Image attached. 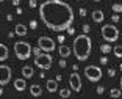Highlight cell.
Instances as JSON below:
<instances>
[{
  "label": "cell",
  "instance_id": "obj_15",
  "mask_svg": "<svg viewBox=\"0 0 122 99\" xmlns=\"http://www.w3.org/2000/svg\"><path fill=\"white\" fill-rule=\"evenodd\" d=\"M22 76L25 77V79H30V77L35 76V71H33L31 66H24L22 68Z\"/></svg>",
  "mask_w": 122,
  "mask_h": 99
},
{
  "label": "cell",
  "instance_id": "obj_28",
  "mask_svg": "<svg viewBox=\"0 0 122 99\" xmlns=\"http://www.w3.org/2000/svg\"><path fill=\"white\" fill-rule=\"evenodd\" d=\"M103 88L105 87H97V94H103V91H105Z\"/></svg>",
  "mask_w": 122,
  "mask_h": 99
},
{
  "label": "cell",
  "instance_id": "obj_37",
  "mask_svg": "<svg viewBox=\"0 0 122 99\" xmlns=\"http://www.w3.org/2000/svg\"><path fill=\"white\" fill-rule=\"evenodd\" d=\"M6 21H8V22H11V21H13V16H11V14H8V17H6Z\"/></svg>",
  "mask_w": 122,
  "mask_h": 99
},
{
  "label": "cell",
  "instance_id": "obj_20",
  "mask_svg": "<svg viewBox=\"0 0 122 99\" xmlns=\"http://www.w3.org/2000/svg\"><path fill=\"white\" fill-rule=\"evenodd\" d=\"M113 52H114V55L117 58H122V46H116V47L113 49Z\"/></svg>",
  "mask_w": 122,
  "mask_h": 99
},
{
  "label": "cell",
  "instance_id": "obj_22",
  "mask_svg": "<svg viewBox=\"0 0 122 99\" xmlns=\"http://www.w3.org/2000/svg\"><path fill=\"white\" fill-rule=\"evenodd\" d=\"M113 11H114L116 14L122 13V3H114V5H113Z\"/></svg>",
  "mask_w": 122,
  "mask_h": 99
},
{
  "label": "cell",
  "instance_id": "obj_27",
  "mask_svg": "<svg viewBox=\"0 0 122 99\" xmlns=\"http://www.w3.org/2000/svg\"><path fill=\"white\" fill-rule=\"evenodd\" d=\"M60 66H61V68H66V66H67V63H66V58H61V60H60Z\"/></svg>",
  "mask_w": 122,
  "mask_h": 99
},
{
  "label": "cell",
  "instance_id": "obj_13",
  "mask_svg": "<svg viewBox=\"0 0 122 99\" xmlns=\"http://www.w3.org/2000/svg\"><path fill=\"white\" fill-rule=\"evenodd\" d=\"M25 87H27L25 79H16V80H14V88L17 90V91H24Z\"/></svg>",
  "mask_w": 122,
  "mask_h": 99
},
{
  "label": "cell",
  "instance_id": "obj_19",
  "mask_svg": "<svg viewBox=\"0 0 122 99\" xmlns=\"http://www.w3.org/2000/svg\"><path fill=\"white\" fill-rule=\"evenodd\" d=\"M100 52L103 55H107V54H110V52H111V47H110L108 44H102V46H100Z\"/></svg>",
  "mask_w": 122,
  "mask_h": 99
},
{
  "label": "cell",
  "instance_id": "obj_10",
  "mask_svg": "<svg viewBox=\"0 0 122 99\" xmlns=\"http://www.w3.org/2000/svg\"><path fill=\"white\" fill-rule=\"evenodd\" d=\"M58 54H60L61 58H67L69 55H71V47H69V46H64V44H60Z\"/></svg>",
  "mask_w": 122,
  "mask_h": 99
},
{
  "label": "cell",
  "instance_id": "obj_38",
  "mask_svg": "<svg viewBox=\"0 0 122 99\" xmlns=\"http://www.w3.org/2000/svg\"><path fill=\"white\" fill-rule=\"evenodd\" d=\"M2 94H3V90H2V88H0V96H2Z\"/></svg>",
  "mask_w": 122,
  "mask_h": 99
},
{
  "label": "cell",
  "instance_id": "obj_3",
  "mask_svg": "<svg viewBox=\"0 0 122 99\" xmlns=\"http://www.w3.org/2000/svg\"><path fill=\"white\" fill-rule=\"evenodd\" d=\"M14 54L19 60H28L30 55H31V46L28 43H24V41H17L14 44Z\"/></svg>",
  "mask_w": 122,
  "mask_h": 99
},
{
  "label": "cell",
  "instance_id": "obj_39",
  "mask_svg": "<svg viewBox=\"0 0 122 99\" xmlns=\"http://www.w3.org/2000/svg\"><path fill=\"white\" fill-rule=\"evenodd\" d=\"M121 91H122V77H121Z\"/></svg>",
  "mask_w": 122,
  "mask_h": 99
},
{
  "label": "cell",
  "instance_id": "obj_1",
  "mask_svg": "<svg viewBox=\"0 0 122 99\" xmlns=\"http://www.w3.org/2000/svg\"><path fill=\"white\" fill-rule=\"evenodd\" d=\"M39 17L52 32H64L74 22V10L63 0H46L39 5Z\"/></svg>",
  "mask_w": 122,
  "mask_h": 99
},
{
  "label": "cell",
  "instance_id": "obj_2",
  "mask_svg": "<svg viewBox=\"0 0 122 99\" xmlns=\"http://www.w3.org/2000/svg\"><path fill=\"white\" fill-rule=\"evenodd\" d=\"M91 47H92V41L88 36V33H83V35H78V36L74 39V55L77 57L78 61H85V60L89 58L91 55Z\"/></svg>",
  "mask_w": 122,
  "mask_h": 99
},
{
  "label": "cell",
  "instance_id": "obj_4",
  "mask_svg": "<svg viewBox=\"0 0 122 99\" xmlns=\"http://www.w3.org/2000/svg\"><path fill=\"white\" fill-rule=\"evenodd\" d=\"M102 38H103L107 43H114L116 39L119 38V30L116 25H103L100 30Z\"/></svg>",
  "mask_w": 122,
  "mask_h": 99
},
{
  "label": "cell",
  "instance_id": "obj_17",
  "mask_svg": "<svg viewBox=\"0 0 122 99\" xmlns=\"http://www.w3.org/2000/svg\"><path fill=\"white\" fill-rule=\"evenodd\" d=\"M8 58V47L0 43V61H5Z\"/></svg>",
  "mask_w": 122,
  "mask_h": 99
},
{
  "label": "cell",
  "instance_id": "obj_9",
  "mask_svg": "<svg viewBox=\"0 0 122 99\" xmlns=\"http://www.w3.org/2000/svg\"><path fill=\"white\" fill-rule=\"evenodd\" d=\"M69 85H71V88L74 90V91H81V79H80L78 72H72L71 77H69Z\"/></svg>",
  "mask_w": 122,
  "mask_h": 99
},
{
  "label": "cell",
  "instance_id": "obj_42",
  "mask_svg": "<svg viewBox=\"0 0 122 99\" xmlns=\"http://www.w3.org/2000/svg\"><path fill=\"white\" fill-rule=\"evenodd\" d=\"M2 2H3V0H0V3H2Z\"/></svg>",
  "mask_w": 122,
  "mask_h": 99
},
{
  "label": "cell",
  "instance_id": "obj_24",
  "mask_svg": "<svg viewBox=\"0 0 122 99\" xmlns=\"http://www.w3.org/2000/svg\"><path fill=\"white\" fill-rule=\"evenodd\" d=\"M28 25H30V28H31V30H36V27H38V22H36V21H30Z\"/></svg>",
  "mask_w": 122,
  "mask_h": 99
},
{
  "label": "cell",
  "instance_id": "obj_16",
  "mask_svg": "<svg viewBox=\"0 0 122 99\" xmlns=\"http://www.w3.org/2000/svg\"><path fill=\"white\" fill-rule=\"evenodd\" d=\"M46 87H47V90H49L50 93H55L58 90V82H56V79H55V80H47Z\"/></svg>",
  "mask_w": 122,
  "mask_h": 99
},
{
  "label": "cell",
  "instance_id": "obj_18",
  "mask_svg": "<svg viewBox=\"0 0 122 99\" xmlns=\"http://www.w3.org/2000/svg\"><path fill=\"white\" fill-rule=\"evenodd\" d=\"M60 96L61 98H69V96H71V88H63V90H60Z\"/></svg>",
  "mask_w": 122,
  "mask_h": 99
},
{
  "label": "cell",
  "instance_id": "obj_23",
  "mask_svg": "<svg viewBox=\"0 0 122 99\" xmlns=\"http://www.w3.org/2000/svg\"><path fill=\"white\" fill-rule=\"evenodd\" d=\"M31 50H33V55H35V57H36V55H39V54H41V50H42V49H41L39 46H38V47H33Z\"/></svg>",
  "mask_w": 122,
  "mask_h": 99
},
{
  "label": "cell",
  "instance_id": "obj_30",
  "mask_svg": "<svg viewBox=\"0 0 122 99\" xmlns=\"http://www.w3.org/2000/svg\"><path fill=\"white\" fill-rule=\"evenodd\" d=\"M28 5H30V8H36V0H30Z\"/></svg>",
  "mask_w": 122,
  "mask_h": 99
},
{
  "label": "cell",
  "instance_id": "obj_21",
  "mask_svg": "<svg viewBox=\"0 0 122 99\" xmlns=\"http://www.w3.org/2000/svg\"><path fill=\"white\" fill-rule=\"evenodd\" d=\"M110 96H111V98H119V96H121V88H113Z\"/></svg>",
  "mask_w": 122,
  "mask_h": 99
},
{
  "label": "cell",
  "instance_id": "obj_26",
  "mask_svg": "<svg viewBox=\"0 0 122 99\" xmlns=\"http://www.w3.org/2000/svg\"><path fill=\"white\" fill-rule=\"evenodd\" d=\"M114 74H116L114 68H110V69H108V76H110V77H114Z\"/></svg>",
  "mask_w": 122,
  "mask_h": 99
},
{
  "label": "cell",
  "instance_id": "obj_40",
  "mask_svg": "<svg viewBox=\"0 0 122 99\" xmlns=\"http://www.w3.org/2000/svg\"><path fill=\"white\" fill-rule=\"evenodd\" d=\"M92 2H100V0H92Z\"/></svg>",
  "mask_w": 122,
  "mask_h": 99
},
{
  "label": "cell",
  "instance_id": "obj_34",
  "mask_svg": "<svg viewBox=\"0 0 122 99\" xmlns=\"http://www.w3.org/2000/svg\"><path fill=\"white\" fill-rule=\"evenodd\" d=\"M83 32H85V33H89V25H83Z\"/></svg>",
  "mask_w": 122,
  "mask_h": 99
},
{
  "label": "cell",
  "instance_id": "obj_8",
  "mask_svg": "<svg viewBox=\"0 0 122 99\" xmlns=\"http://www.w3.org/2000/svg\"><path fill=\"white\" fill-rule=\"evenodd\" d=\"M11 80V68L6 65H0V85H8Z\"/></svg>",
  "mask_w": 122,
  "mask_h": 99
},
{
  "label": "cell",
  "instance_id": "obj_5",
  "mask_svg": "<svg viewBox=\"0 0 122 99\" xmlns=\"http://www.w3.org/2000/svg\"><path fill=\"white\" fill-rule=\"evenodd\" d=\"M52 55L49 52H44V54H39L35 57V65L39 68V69H50L52 68Z\"/></svg>",
  "mask_w": 122,
  "mask_h": 99
},
{
  "label": "cell",
  "instance_id": "obj_7",
  "mask_svg": "<svg viewBox=\"0 0 122 99\" xmlns=\"http://www.w3.org/2000/svg\"><path fill=\"white\" fill-rule=\"evenodd\" d=\"M38 46L46 52H52L55 50V41L49 36H39L38 38Z\"/></svg>",
  "mask_w": 122,
  "mask_h": 99
},
{
  "label": "cell",
  "instance_id": "obj_11",
  "mask_svg": "<svg viewBox=\"0 0 122 99\" xmlns=\"http://www.w3.org/2000/svg\"><path fill=\"white\" fill-rule=\"evenodd\" d=\"M103 19H105V14H103V11H100V10H96V11H92V21L94 22H103Z\"/></svg>",
  "mask_w": 122,
  "mask_h": 99
},
{
  "label": "cell",
  "instance_id": "obj_6",
  "mask_svg": "<svg viewBox=\"0 0 122 99\" xmlns=\"http://www.w3.org/2000/svg\"><path fill=\"white\" fill-rule=\"evenodd\" d=\"M85 76H86V79L89 82H99L102 79V69L99 68V66H86L85 68Z\"/></svg>",
  "mask_w": 122,
  "mask_h": 99
},
{
  "label": "cell",
  "instance_id": "obj_33",
  "mask_svg": "<svg viewBox=\"0 0 122 99\" xmlns=\"http://www.w3.org/2000/svg\"><path fill=\"white\" fill-rule=\"evenodd\" d=\"M111 21H113V22H117V21H119V14H113Z\"/></svg>",
  "mask_w": 122,
  "mask_h": 99
},
{
  "label": "cell",
  "instance_id": "obj_41",
  "mask_svg": "<svg viewBox=\"0 0 122 99\" xmlns=\"http://www.w3.org/2000/svg\"><path fill=\"white\" fill-rule=\"evenodd\" d=\"M121 71H122V63H121Z\"/></svg>",
  "mask_w": 122,
  "mask_h": 99
},
{
  "label": "cell",
  "instance_id": "obj_12",
  "mask_svg": "<svg viewBox=\"0 0 122 99\" xmlns=\"http://www.w3.org/2000/svg\"><path fill=\"white\" fill-rule=\"evenodd\" d=\"M30 93H31V96H41L42 94V88H41V85H38V83H33L31 87H30Z\"/></svg>",
  "mask_w": 122,
  "mask_h": 99
},
{
  "label": "cell",
  "instance_id": "obj_14",
  "mask_svg": "<svg viewBox=\"0 0 122 99\" xmlns=\"http://www.w3.org/2000/svg\"><path fill=\"white\" fill-rule=\"evenodd\" d=\"M14 33L17 35V36H25L27 35V27L24 25V24H17L14 28Z\"/></svg>",
  "mask_w": 122,
  "mask_h": 99
},
{
  "label": "cell",
  "instance_id": "obj_32",
  "mask_svg": "<svg viewBox=\"0 0 122 99\" xmlns=\"http://www.w3.org/2000/svg\"><path fill=\"white\" fill-rule=\"evenodd\" d=\"M100 63H102V65H107V63H108V58L105 57V55H103V57L100 58Z\"/></svg>",
  "mask_w": 122,
  "mask_h": 99
},
{
  "label": "cell",
  "instance_id": "obj_35",
  "mask_svg": "<svg viewBox=\"0 0 122 99\" xmlns=\"http://www.w3.org/2000/svg\"><path fill=\"white\" fill-rule=\"evenodd\" d=\"M19 3H20V0H13V5L14 6H19Z\"/></svg>",
  "mask_w": 122,
  "mask_h": 99
},
{
  "label": "cell",
  "instance_id": "obj_25",
  "mask_svg": "<svg viewBox=\"0 0 122 99\" xmlns=\"http://www.w3.org/2000/svg\"><path fill=\"white\" fill-rule=\"evenodd\" d=\"M64 39H66L64 35H58V43L60 44H64Z\"/></svg>",
  "mask_w": 122,
  "mask_h": 99
},
{
  "label": "cell",
  "instance_id": "obj_36",
  "mask_svg": "<svg viewBox=\"0 0 122 99\" xmlns=\"http://www.w3.org/2000/svg\"><path fill=\"white\" fill-rule=\"evenodd\" d=\"M16 13H17V14H22L24 11H22V8H20V6H17V11H16Z\"/></svg>",
  "mask_w": 122,
  "mask_h": 99
},
{
  "label": "cell",
  "instance_id": "obj_29",
  "mask_svg": "<svg viewBox=\"0 0 122 99\" xmlns=\"http://www.w3.org/2000/svg\"><path fill=\"white\" fill-rule=\"evenodd\" d=\"M67 33H69V35H75V28H74V27H69Z\"/></svg>",
  "mask_w": 122,
  "mask_h": 99
},
{
  "label": "cell",
  "instance_id": "obj_31",
  "mask_svg": "<svg viewBox=\"0 0 122 99\" xmlns=\"http://www.w3.org/2000/svg\"><path fill=\"white\" fill-rule=\"evenodd\" d=\"M80 16H81V17L86 16V10H85V8H80Z\"/></svg>",
  "mask_w": 122,
  "mask_h": 99
}]
</instances>
